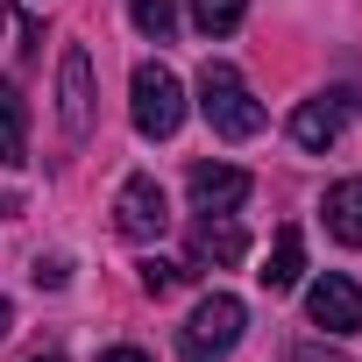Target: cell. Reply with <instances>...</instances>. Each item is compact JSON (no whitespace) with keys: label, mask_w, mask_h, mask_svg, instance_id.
Returning <instances> with one entry per match:
<instances>
[{"label":"cell","mask_w":362,"mask_h":362,"mask_svg":"<svg viewBox=\"0 0 362 362\" xmlns=\"http://www.w3.org/2000/svg\"><path fill=\"white\" fill-rule=\"evenodd\" d=\"M199 114H206V128L228 135V142H249V135L263 128V107H256L249 78H242L235 64H221V57H206V71H199Z\"/></svg>","instance_id":"6da1fadb"},{"label":"cell","mask_w":362,"mask_h":362,"mask_svg":"<svg viewBox=\"0 0 362 362\" xmlns=\"http://www.w3.org/2000/svg\"><path fill=\"white\" fill-rule=\"evenodd\" d=\"M128 114H135V135H142V142H170L177 121H185V86H177L163 64H135V78H128Z\"/></svg>","instance_id":"7a4b0ae2"},{"label":"cell","mask_w":362,"mask_h":362,"mask_svg":"<svg viewBox=\"0 0 362 362\" xmlns=\"http://www.w3.org/2000/svg\"><path fill=\"white\" fill-rule=\"evenodd\" d=\"M242 298H228V291H206L199 305H192V320L177 327V348H185V362H228L235 355V341H242Z\"/></svg>","instance_id":"3957f363"},{"label":"cell","mask_w":362,"mask_h":362,"mask_svg":"<svg viewBox=\"0 0 362 362\" xmlns=\"http://www.w3.org/2000/svg\"><path fill=\"white\" fill-rule=\"evenodd\" d=\"M57 128H64V142L93 135V57H86V43H71L57 57Z\"/></svg>","instance_id":"277c9868"},{"label":"cell","mask_w":362,"mask_h":362,"mask_svg":"<svg viewBox=\"0 0 362 362\" xmlns=\"http://www.w3.org/2000/svg\"><path fill=\"white\" fill-rule=\"evenodd\" d=\"M305 320H313L320 334H355V327H362V284L341 277V270L313 277V284H305Z\"/></svg>","instance_id":"5b68a950"},{"label":"cell","mask_w":362,"mask_h":362,"mask_svg":"<svg viewBox=\"0 0 362 362\" xmlns=\"http://www.w3.org/2000/svg\"><path fill=\"white\" fill-rule=\"evenodd\" d=\"M114 228H121L128 242H156V235L170 228V199H163L156 177H128V185H121V199H114Z\"/></svg>","instance_id":"8992f818"},{"label":"cell","mask_w":362,"mask_h":362,"mask_svg":"<svg viewBox=\"0 0 362 362\" xmlns=\"http://www.w3.org/2000/svg\"><path fill=\"white\" fill-rule=\"evenodd\" d=\"M185 192H192V214H235L249 199V170H235V163H192Z\"/></svg>","instance_id":"52a82bcc"},{"label":"cell","mask_w":362,"mask_h":362,"mask_svg":"<svg viewBox=\"0 0 362 362\" xmlns=\"http://www.w3.org/2000/svg\"><path fill=\"white\" fill-rule=\"evenodd\" d=\"M341 121H348V93H320L291 114V142L298 149H334L341 142Z\"/></svg>","instance_id":"ba28073f"},{"label":"cell","mask_w":362,"mask_h":362,"mask_svg":"<svg viewBox=\"0 0 362 362\" xmlns=\"http://www.w3.org/2000/svg\"><path fill=\"white\" fill-rule=\"evenodd\" d=\"M242 256H249V235H242L228 214H199V221H192V263H228V270H235Z\"/></svg>","instance_id":"9c48e42d"},{"label":"cell","mask_w":362,"mask_h":362,"mask_svg":"<svg viewBox=\"0 0 362 362\" xmlns=\"http://www.w3.org/2000/svg\"><path fill=\"white\" fill-rule=\"evenodd\" d=\"M320 221L341 249H362V177H341V185H327L320 199Z\"/></svg>","instance_id":"30bf717a"},{"label":"cell","mask_w":362,"mask_h":362,"mask_svg":"<svg viewBox=\"0 0 362 362\" xmlns=\"http://www.w3.org/2000/svg\"><path fill=\"white\" fill-rule=\"evenodd\" d=\"M0 163H29V100L15 78H0Z\"/></svg>","instance_id":"8fae6325"},{"label":"cell","mask_w":362,"mask_h":362,"mask_svg":"<svg viewBox=\"0 0 362 362\" xmlns=\"http://www.w3.org/2000/svg\"><path fill=\"white\" fill-rule=\"evenodd\" d=\"M256 277H263V291H291V284L305 277V235H298V228H277V242H270V263H263Z\"/></svg>","instance_id":"7c38bea8"},{"label":"cell","mask_w":362,"mask_h":362,"mask_svg":"<svg viewBox=\"0 0 362 362\" xmlns=\"http://www.w3.org/2000/svg\"><path fill=\"white\" fill-rule=\"evenodd\" d=\"M242 15H249V0H192L199 36H228V29H242Z\"/></svg>","instance_id":"4fadbf2b"},{"label":"cell","mask_w":362,"mask_h":362,"mask_svg":"<svg viewBox=\"0 0 362 362\" xmlns=\"http://www.w3.org/2000/svg\"><path fill=\"white\" fill-rule=\"evenodd\" d=\"M135 29L142 36H156V43H170V29H177V0H135Z\"/></svg>","instance_id":"5bb4252c"},{"label":"cell","mask_w":362,"mask_h":362,"mask_svg":"<svg viewBox=\"0 0 362 362\" xmlns=\"http://www.w3.org/2000/svg\"><path fill=\"white\" fill-rule=\"evenodd\" d=\"M135 277H142V291H149V298H170L177 284H185V270H177V263H163V256H149V263H135Z\"/></svg>","instance_id":"9a60e30c"},{"label":"cell","mask_w":362,"mask_h":362,"mask_svg":"<svg viewBox=\"0 0 362 362\" xmlns=\"http://www.w3.org/2000/svg\"><path fill=\"white\" fill-rule=\"evenodd\" d=\"M284 362H348L341 348H327V341H291L284 348Z\"/></svg>","instance_id":"2e32d148"},{"label":"cell","mask_w":362,"mask_h":362,"mask_svg":"<svg viewBox=\"0 0 362 362\" xmlns=\"http://www.w3.org/2000/svg\"><path fill=\"white\" fill-rule=\"evenodd\" d=\"M29 277H36V284H50V291H57V284H64V277H71V263H64V256H36V270H29Z\"/></svg>","instance_id":"e0dca14e"},{"label":"cell","mask_w":362,"mask_h":362,"mask_svg":"<svg viewBox=\"0 0 362 362\" xmlns=\"http://www.w3.org/2000/svg\"><path fill=\"white\" fill-rule=\"evenodd\" d=\"M100 362H149V355H142V348H107Z\"/></svg>","instance_id":"ac0fdd59"},{"label":"cell","mask_w":362,"mask_h":362,"mask_svg":"<svg viewBox=\"0 0 362 362\" xmlns=\"http://www.w3.org/2000/svg\"><path fill=\"white\" fill-rule=\"evenodd\" d=\"M8 327H15V313H8V298H0V341H8Z\"/></svg>","instance_id":"d6986e66"},{"label":"cell","mask_w":362,"mask_h":362,"mask_svg":"<svg viewBox=\"0 0 362 362\" xmlns=\"http://www.w3.org/2000/svg\"><path fill=\"white\" fill-rule=\"evenodd\" d=\"M36 362H64V355H36Z\"/></svg>","instance_id":"ffe728a7"}]
</instances>
